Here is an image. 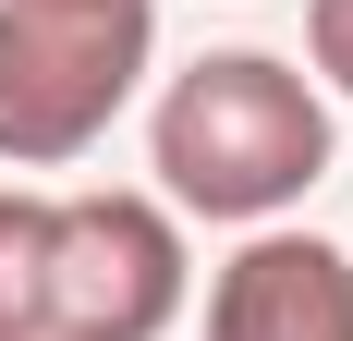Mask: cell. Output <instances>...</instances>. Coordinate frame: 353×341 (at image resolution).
Returning <instances> with one entry per match:
<instances>
[{
  "label": "cell",
  "mask_w": 353,
  "mask_h": 341,
  "mask_svg": "<svg viewBox=\"0 0 353 341\" xmlns=\"http://www.w3.org/2000/svg\"><path fill=\"white\" fill-rule=\"evenodd\" d=\"M146 146H159L171 207L268 232V220L329 170V98L292 61H268V49H208L195 73H171Z\"/></svg>",
  "instance_id": "1"
},
{
  "label": "cell",
  "mask_w": 353,
  "mask_h": 341,
  "mask_svg": "<svg viewBox=\"0 0 353 341\" xmlns=\"http://www.w3.org/2000/svg\"><path fill=\"white\" fill-rule=\"evenodd\" d=\"M146 49H159V0H0V159H85L146 86Z\"/></svg>",
  "instance_id": "2"
},
{
  "label": "cell",
  "mask_w": 353,
  "mask_h": 341,
  "mask_svg": "<svg viewBox=\"0 0 353 341\" xmlns=\"http://www.w3.org/2000/svg\"><path fill=\"white\" fill-rule=\"evenodd\" d=\"M183 317V232L159 195L49 207V341H159Z\"/></svg>",
  "instance_id": "3"
},
{
  "label": "cell",
  "mask_w": 353,
  "mask_h": 341,
  "mask_svg": "<svg viewBox=\"0 0 353 341\" xmlns=\"http://www.w3.org/2000/svg\"><path fill=\"white\" fill-rule=\"evenodd\" d=\"M208 341H353V256L317 232H256L208 280Z\"/></svg>",
  "instance_id": "4"
},
{
  "label": "cell",
  "mask_w": 353,
  "mask_h": 341,
  "mask_svg": "<svg viewBox=\"0 0 353 341\" xmlns=\"http://www.w3.org/2000/svg\"><path fill=\"white\" fill-rule=\"evenodd\" d=\"M0 341H49V195L0 183Z\"/></svg>",
  "instance_id": "5"
},
{
  "label": "cell",
  "mask_w": 353,
  "mask_h": 341,
  "mask_svg": "<svg viewBox=\"0 0 353 341\" xmlns=\"http://www.w3.org/2000/svg\"><path fill=\"white\" fill-rule=\"evenodd\" d=\"M305 49H317V73L353 98V0H305Z\"/></svg>",
  "instance_id": "6"
}]
</instances>
